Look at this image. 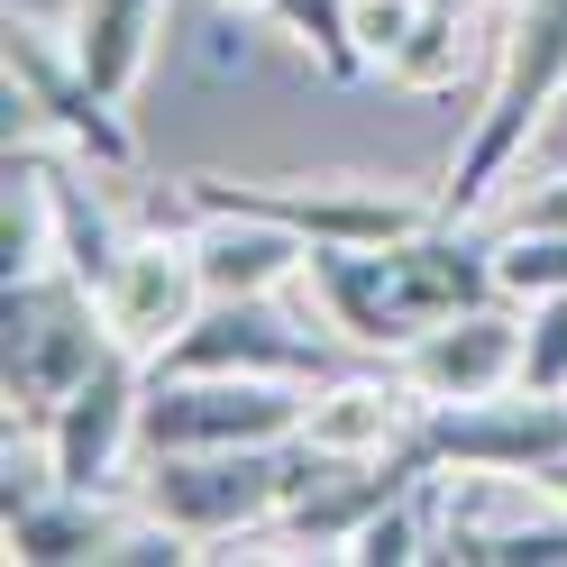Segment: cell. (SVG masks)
Segmentation results:
<instances>
[{
	"mask_svg": "<svg viewBox=\"0 0 567 567\" xmlns=\"http://www.w3.org/2000/svg\"><path fill=\"white\" fill-rule=\"evenodd\" d=\"M311 293H321L330 330L403 358L421 330L504 302V284H494V247L457 238V220H431L384 247H311Z\"/></svg>",
	"mask_w": 567,
	"mask_h": 567,
	"instance_id": "1",
	"label": "cell"
},
{
	"mask_svg": "<svg viewBox=\"0 0 567 567\" xmlns=\"http://www.w3.org/2000/svg\"><path fill=\"white\" fill-rule=\"evenodd\" d=\"M558 92H567V0H513V38H504V55H494V92H485V111L467 128V147H457L440 220L467 229L494 202V184L522 165V147L558 111Z\"/></svg>",
	"mask_w": 567,
	"mask_h": 567,
	"instance_id": "2",
	"label": "cell"
},
{
	"mask_svg": "<svg viewBox=\"0 0 567 567\" xmlns=\"http://www.w3.org/2000/svg\"><path fill=\"white\" fill-rule=\"evenodd\" d=\"M311 476H321V449H311V440H266V449H147V467H137V513L174 522L184 540H229V530L284 522Z\"/></svg>",
	"mask_w": 567,
	"mask_h": 567,
	"instance_id": "3",
	"label": "cell"
},
{
	"mask_svg": "<svg viewBox=\"0 0 567 567\" xmlns=\"http://www.w3.org/2000/svg\"><path fill=\"white\" fill-rule=\"evenodd\" d=\"M0 384H10V412L28 421V431H47L55 403L74 394V384L111 358V321H101V293L83 275H19L10 284V311H0Z\"/></svg>",
	"mask_w": 567,
	"mask_h": 567,
	"instance_id": "4",
	"label": "cell"
},
{
	"mask_svg": "<svg viewBox=\"0 0 567 567\" xmlns=\"http://www.w3.org/2000/svg\"><path fill=\"white\" fill-rule=\"evenodd\" d=\"M193 220H275L311 247H384L431 229L440 210L394 184H229V174H184Z\"/></svg>",
	"mask_w": 567,
	"mask_h": 567,
	"instance_id": "5",
	"label": "cell"
},
{
	"mask_svg": "<svg viewBox=\"0 0 567 567\" xmlns=\"http://www.w3.org/2000/svg\"><path fill=\"white\" fill-rule=\"evenodd\" d=\"M311 394L293 375H147L137 449H266L302 440Z\"/></svg>",
	"mask_w": 567,
	"mask_h": 567,
	"instance_id": "6",
	"label": "cell"
},
{
	"mask_svg": "<svg viewBox=\"0 0 567 567\" xmlns=\"http://www.w3.org/2000/svg\"><path fill=\"white\" fill-rule=\"evenodd\" d=\"M440 558L457 567H567V494L513 467H467L440 504Z\"/></svg>",
	"mask_w": 567,
	"mask_h": 567,
	"instance_id": "7",
	"label": "cell"
},
{
	"mask_svg": "<svg viewBox=\"0 0 567 567\" xmlns=\"http://www.w3.org/2000/svg\"><path fill=\"white\" fill-rule=\"evenodd\" d=\"M147 375H293V384H330V358H321L311 330H293L275 311V293H210L202 321Z\"/></svg>",
	"mask_w": 567,
	"mask_h": 567,
	"instance_id": "8",
	"label": "cell"
},
{
	"mask_svg": "<svg viewBox=\"0 0 567 567\" xmlns=\"http://www.w3.org/2000/svg\"><path fill=\"white\" fill-rule=\"evenodd\" d=\"M421 449L440 467H513V476H540L567 457V394H530V384H504V394H476V403H431L421 412Z\"/></svg>",
	"mask_w": 567,
	"mask_h": 567,
	"instance_id": "9",
	"label": "cell"
},
{
	"mask_svg": "<svg viewBox=\"0 0 567 567\" xmlns=\"http://www.w3.org/2000/svg\"><path fill=\"white\" fill-rule=\"evenodd\" d=\"M0 55H10V92H19V111H38L55 137H64V147H74L83 165H101V174H128L137 165V137H128V101H111V92H101L92 74H83V55L74 47H47L38 38V28H19L10 19V47H0Z\"/></svg>",
	"mask_w": 567,
	"mask_h": 567,
	"instance_id": "10",
	"label": "cell"
},
{
	"mask_svg": "<svg viewBox=\"0 0 567 567\" xmlns=\"http://www.w3.org/2000/svg\"><path fill=\"white\" fill-rule=\"evenodd\" d=\"M210 284H202V257L193 238H128L111 284H101V321H111V348H128L137 367H156L174 339L202 321Z\"/></svg>",
	"mask_w": 567,
	"mask_h": 567,
	"instance_id": "11",
	"label": "cell"
},
{
	"mask_svg": "<svg viewBox=\"0 0 567 567\" xmlns=\"http://www.w3.org/2000/svg\"><path fill=\"white\" fill-rule=\"evenodd\" d=\"M421 476H440V457L421 449V431H412V440H394V449H358V457L321 449V476L293 494L284 530H293V540H311V549H348V540H358V530H367L384 504L421 494Z\"/></svg>",
	"mask_w": 567,
	"mask_h": 567,
	"instance_id": "12",
	"label": "cell"
},
{
	"mask_svg": "<svg viewBox=\"0 0 567 567\" xmlns=\"http://www.w3.org/2000/svg\"><path fill=\"white\" fill-rule=\"evenodd\" d=\"M137 403H147V367H137L128 348H111V358L55 403V421H47V476L83 485V494H111L120 449L137 440Z\"/></svg>",
	"mask_w": 567,
	"mask_h": 567,
	"instance_id": "13",
	"label": "cell"
},
{
	"mask_svg": "<svg viewBox=\"0 0 567 567\" xmlns=\"http://www.w3.org/2000/svg\"><path fill=\"white\" fill-rule=\"evenodd\" d=\"M403 375L421 403H476V394H504V384H522V321L513 311H457V321L421 330L403 348Z\"/></svg>",
	"mask_w": 567,
	"mask_h": 567,
	"instance_id": "14",
	"label": "cell"
},
{
	"mask_svg": "<svg viewBox=\"0 0 567 567\" xmlns=\"http://www.w3.org/2000/svg\"><path fill=\"white\" fill-rule=\"evenodd\" d=\"M421 403L412 394V375H330V384H311V412H302V440L311 449H339V457H358V449H394L421 431Z\"/></svg>",
	"mask_w": 567,
	"mask_h": 567,
	"instance_id": "15",
	"label": "cell"
},
{
	"mask_svg": "<svg viewBox=\"0 0 567 567\" xmlns=\"http://www.w3.org/2000/svg\"><path fill=\"white\" fill-rule=\"evenodd\" d=\"M128 522L137 513H120L111 494L55 485V494H28L19 513H0V540H10V567H64V558H111Z\"/></svg>",
	"mask_w": 567,
	"mask_h": 567,
	"instance_id": "16",
	"label": "cell"
},
{
	"mask_svg": "<svg viewBox=\"0 0 567 567\" xmlns=\"http://www.w3.org/2000/svg\"><path fill=\"white\" fill-rule=\"evenodd\" d=\"M210 293H284L293 275H311V238L275 229V220H202L193 238Z\"/></svg>",
	"mask_w": 567,
	"mask_h": 567,
	"instance_id": "17",
	"label": "cell"
},
{
	"mask_svg": "<svg viewBox=\"0 0 567 567\" xmlns=\"http://www.w3.org/2000/svg\"><path fill=\"white\" fill-rule=\"evenodd\" d=\"M28 165H38V184H47V220H55V266L64 275H83L92 284V293H101V284H111V266H120V220H111V210H101V193L83 184V174L74 165H55V156H38V147H19Z\"/></svg>",
	"mask_w": 567,
	"mask_h": 567,
	"instance_id": "18",
	"label": "cell"
},
{
	"mask_svg": "<svg viewBox=\"0 0 567 567\" xmlns=\"http://www.w3.org/2000/svg\"><path fill=\"white\" fill-rule=\"evenodd\" d=\"M156 28H165V0H74V55H83V74L128 101L137 74H147V55H156Z\"/></svg>",
	"mask_w": 567,
	"mask_h": 567,
	"instance_id": "19",
	"label": "cell"
},
{
	"mask_svg": "<svg viewBox=\"0 0 567 567\" xmlns=\"http://www.w3.org/2000/svg\"><path fill=\"white\" fill-rule=\"evenodd\" d=\"M284 38H293L330 83H358L367 74V47H358V0H275L266 10Z\"/></svg>",
	"mask_w": 567,
	"mask_h": 567,
	"instance_id": "20",
	"label": "cell"
},
{
	"mask_svg": "<svg viewBox=\"0 0 567 567\" xmlns=\"http://www.w3.org/2000/svg\"><path fill=\"white\" fill-rule=\"evenodd\" d=\"M384 74L403 92H457L467 83V10H421L412 38L384 55Z\"/></svg>",
	"mask_w": 567,
	"mask_h": 567,
	"instance_id": "21",
	"label": "cell"
},
{
	"mask_svg": "<svg viewBox=\"0 0 567 567\" xmlns=\"http://www.w3.org/2000/svg\"><path fill=\"white\" fill-rule=\"evenodd\" d=\"M0 266L19 275H47L55 266V220H47V184H38V165H28L10 147V202H0Z\"/></svg>",
	"mask_w": 567,
	"mask_h": 567,
	"instance_id": "22",
	"label": "cell"
},
{
	"mask_svg": "<svg viewBox=\"0 0 567 567\" xmlns=\"http://www.w3.org/2000/svg\"><path fill=\"white\" fill-rule=\"evenodd\" d=\"M494 284H504V302H549L567 293V229H513L494 238Z\"/></svg>",
	"mask_w": 567,
	"mask_h": 567,
	"instance_id": "23",
	"label": "cell"
},
{
	"mask_svg": "<svg viewBox=\"0 0 567 567\" xmlns=\"http://www.w3.org/2000/svg\"><path fill=\"white\" fill-rule=\"evenodd\" d=\"M339 558H358V567H412V558H440V530L421 522V494H403V504H384Z\"/></svg>",
	"mask_w": 567,
	"mask_h": 567,
	"instance_id": "24",
	"label": "cell"
},
{
	"mask_svg": "<svg viewBox=\"0 0 567 567\" xmlns=\"http://www.w3.org/2000/svg\"><path fill=\"white\" fill-rule=\"evenodd\" d=\"M522 384L530 394H567V293L522 311Z\"/></svg>",
	"mask_w": 567,
	"mask_h": 567,
	"instance_id": "25",
	"label": "cell"
},
{
	"mask_svg": "<svg viewBox=\"0 0 567 567\" xmlns=\"http://www.w3.org/2000/svg\"><path fill=\"white\" fill-rule=\"evenodd\" d=\"M412 19H421V0H358V47L367 64H384L403 38H412Z\"/></svg>",
	"mask_w": 567,
	"mask_h": 567,
	"instance_id": "26",
	"label": "cell"
},
{
	"mask_svg": "<svg viewBox=\"0 0 567 567\" xmlns=\"http://www.w3.org/2000/svg\"><path fill=\"white\" fill-rule=\"evenodd\" d=\"M513 229H567V174H549L540 193H522V202L504 210V229H494V238H513Z\"/></svg>",
	"mask_w": 567,
	"mask_h": 567,
	"instance_id": "27",
	"label": "cell"
},
{
	"mask_svg": "<svg viewBox=\"0 0 567 567\" xmlns=\"http://www.w3.org/2000/svg\"><path fill=\"white\" fill-rule=\"evenodd\" d=\"M220 10H229V19H266L275 0H220Z\"/></svg>",
	"mask_w": 567,
	"mask_h": 567,
	"instance_id": "28",
	"label": "cell"
},
{
	"mask_svg": "<svg viewBox=\"0 0 567 567\" xmlns=\"http://www.w3.org/2000/svg\"><path fill=\"white\" fill-rule=\"evenodd\" d=\"M504 10H513V0H504Z\"/></svg>",
	"mask_w": 567,
	"mask_h": 567,
	"instance_id": "29",
	"label": "cell"
}]
</instances>
